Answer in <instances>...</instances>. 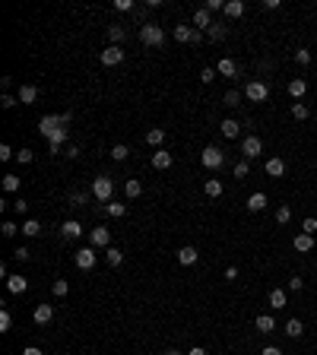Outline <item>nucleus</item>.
Wrapping results in <instances>:
<instances>
[{"instance_id": "774afa93", "label": "nucleus", "mask_w": 317, "mask_h": 355, "mask_svg": "<svg viewBox=\"0 0 317 355\" xmlns=\"http://www.w3.org/2000/svg\"><path fill=\"white\" fill-rule=\"evenodd\" d=\"M314 121H317V114H314Z\"/></svg>"}, {"instance_id": "cd10ccee", "label": "nucleus", "mask_w": 317, "mask_h": 355, "mask_svg": "<svg viewBox=\"0 0 317 355\" xmlns=\"http://www.w3.org/2000/svg\"><path fill=\"white\" fill-rule=\"evenodd\" d=\"M206 35H209V41H222L229 35V26H222V22H213V26L206 29Z\"/></svg>"}, {"instance_id": "72a5a7b5", "label": "nucleus", "mask_w": 317, "mask_h": 355, "mask_svg": "<svg viewBox=\"0 0 317 355\" xmlns=\"http://www.w3.org/2000/svg\"><path fill=\"white\" fill-rule=\"evenodd\" d=\"M38 232H41V222H38V219H26V222H22V235H29V238H35Z\"/></svg>"}, {"instance_id": "a211bd4d", "label": "nucleus", "mask_w": 317, "mask_h": 355, "mask_svg": "<svg viewBox=\"0 0 317 355\" xmlns=\"http://www.w3.org/2000/svg\"><path fill=\"white\" fill-rule=\"evenodd\" d=\"M152 165H156L159 171L171 168V152H168V149H156V152H152Z\"/></svg>"}, {"instance_id": "6ab92c4d", "label": "nucleus", "mask_w": 317, "mask_h": 355, "mask_svg": "<svg viewBox=\"0 0 317 355\" xmlns=\"http://www.w3.org/2000/svg\"><path fill=\"white\" fill-rule=\"evenodd\" d=\"M263 168H266V174H269V178H283V174H286V162L273 156V159H266Z\"/></svg>"}, {"instance_id": "69168bd1", "label": "nucleus", "mask_w": 317, "mask_h": 355, "mask_svg": "<svg viewBox=\"0 0 317 355\" xmlns=\"http://www.w3.org/2000/svg\"><path fill=\"white\" fill-rule=\"evenodd\" d=\"M184 355H206V349H200V346H194L191 352H184Z\"/></svg>"}, {"instance_id": "ddd939ff", "label": "nucleus", "mask_w": 317, "mask_h": 355, "mask_svg": "<svg viewBox=\"0 0 317 355\" xmlns=\"http://www.w3.org/2000/svg\"><path fill=\"white\" fill-rule=\"evenodd\" d=\"M61 235H64V238H67V241H76V238H79V235H83V226H79V222H76V219H67V222H64V226H61Z\"/></svg>"}, {"instance_id": "7ed1b4c3", "label": "nucleus", "mask_w": 317, "mask_h": 355, "mask_svg": "<svg viewBox=\"0 0 317 355\" xmlns=\"http://www.w3.org/2000/svg\"><path fill=\"white\" fill-rule=\"evenodd\" d=\"M244 99H248V102H266V99H269L266 82H263V79H251L248 86H244Z\"/></svg>"}, {"instance_id": "680f3d73", "label": "nucleus", "mask_w": 317, "mask_h": 355, "mask_svg": "<svg viewBox=\"0 0 317 355\" xmlns=\"http://www.w3.org/2000/svg\"><path fill=\"white\" fill-rule=\"evenodd\" d=\"M13 206H16V212H26V209H29V203H26V200H16Z\"/></svg>"}, {"instance_id": "2f4dec72", "label": "nucleus", "mask_w": 317, "mask_h": 355, "mask_svg": "<svg viewBox=\"0 0 317 355\" xmlns=\"http://www.w3.org/2000/svg\"><path fill=\"white\" fill-rule=\"evenodd\" d=\"M105 260H108L111 267H121V263H124V254H121V247H108V251H105Z\"/></svg>"}, {"instance_id": "9d476101", "label": "nucleus", "mask_w": 317, "mask_h": 355, "mask_svg": "<svg viewBox=\"0 0 317 355\" xmlns=\"http://www.w3.org/2000/svg\"><path fill=\"white\" fill-rule=\"evenodd\" d=\"M57 127H61V114H44L41 121H38V134L48 137V134H54Z\"/></svg>"}, {"instance_id": "4be33fe9", "label": "nucleus", "mask_w": 317, "mask_h": 355, "mask_svg": "<svg viewBox=\"0 0 317 355\" xmlns=\"http://www.w3.org/2000/svg\"><path fill=\"white\" fill-rule=\"evenodd\" d=\"M194 26H197V29H209V26H213V19H209V10H206V7H197Z\"/></svg>"}, {"instance_id": "dca6fc26", "label": "nucleus", "mask_w": 317, "mask_h": 355, "mask_svg": "<svg viewBox=\"0 0 317 355\" xmlns=\"http://www.w3.org/2000/svg\"><path fill=\"white\" fill-rule=\"evenodd\" d=\"M7 289L13 292V295H22V292L29 289V279H26V276H19V273H16V276H7Z\"/></svg>"}, {"instance_id": "c9c22d12", "label": "nucleus", "mask_w": 317, "mask_h": 355, "mask_svg": "<svg viewBox=\"0 0 317 355\" xmlns=\"http://www.w3.org/2000/svg\"><path fill=\"white\" fill-rule=\"evenodd\" d=\"M105 212H108L111 219H121L124 212H127V206H124V203H108V206H105Z\"/></svg>"}, {"instance_id": "de8ad7c7", "label": "nucleus", "mask_w": 317, "mask_h": 355, "mask_svg": "<svg viewBox=\"0 0 317 355\" xmlns=\"http://www.w3.org/2000/svg\"><path fill=\"white\" fill-rule=\"evenodd\" d=\"M301 232H304V235H314V232H317V219H314V216H308V219L301 222Z\"/></svg>"}, {"instance_id": "8fccbe9b", "label": "nucleus", "mask_w": 317, "mask_h": 355, "mask_svg": "<svg viewBox=\"0 0 317 355\" xmlns=\"http://www.w3.org/2000/svg\"><path fill=\"white\" fill-rule=\"evenodd\" d=\"M114 10H124V13H130V10H137V7H133V0H114Z\"/></svg>"}, {"instance_id": "20e7f679", "label": "nucleus", "mask_w": 317, "mask_h": 355, "mask_svg": "<svg viewBox=\"0 0 317 355\" xmlns=\"http://www.w3.org/2000/svg\"><path fill=\"white\" fill-rule=\"evenodd\" d=\"M111 194H114L111 178L108 174H99L96 181H92V197H96V200H111Z\"/></svg>"}, {"instance_id": "37998d69", "label": "nucleus", "mask_w": 317, "mask_h": 355, "mask_svg": "<svg viewBox=\"0 0 317 355\" xmlns=\"http://www.w3.org/2000/svg\"><path fill=\"white\" fill-rule=\"evenodd\" d=\"M70 206H76V209L86 206V194L83 191H73V194H70Z\"/></svg>"}, {"instance_id": "a18cd8bd", "label": "nucleus", "mask_w": 317, "mask_h": 355, "mask_svg": "<svg viewBox=\"0 0 317 355\" xmlns=\"http://www.w3.org/2000/svg\"><path fill=\"white\" fill-rule=\"evenodd\" d=\"M0 232H4V235H7V238H13V235H16V232H22V229L16 226V222H10V219H7V222H4V226H0Z\"/></svg>"}, {"instance_id": "052dcab7", "label": "nucleus", "mask_w": 317, "mask_h": 355, "mask_svg": "<svg viewBox=\"0 0 317 355\" xmlns=\"http://www.w3.org/2000/svg\"><path fill=\"white\" fill-rule=\"evenodd\" d=\"M260 355H283V349H279V346H266Z\"/></svg>"}, {"instance_id": "ea45409f", "label": "nucleus", "mask_w": 317, "mask_h": 355, "mask_svg": "<svg viewBox=\"0 0 317 355\" xmlns=\"http://www.w3.org/2000/svg\"><path fill=\"white\" fill-rule=\"evenodd\" d=\"M124 191H127V197H130V200H137L140 194H143V184H140V181H127Z\"/></svg>"}, {"instance_id": "58836bf2", "label": "nucleus", "mask_w": 317, "mask_h": 355, "mask_svg": "<svg viewBox=\"0 0 317 355\" xmlns=\"http://www.w3.org/2000/svg\"><path fill=\"white\" fill-rule=\"evenodd\" d=\"M127 156H130V149H127V146H124V143H117V146H114V149H111V159H114V162H124V159H127Z\"/></svg>"}, {"instance_id": "1a4fd4ad", "label": "nucleus", "mask_w": 317, "mask_h": 355, "mask_svg": "<svg viewBox=\"0 0 317 355\" xmlns=\"http://www.w3.org/2000/svg\"><path fill=\"white\" fill-rule=\"evenodd\" d=\"M99 57H102V64H105V67H114V64H121V61H124V51H121V45H111V48H105Z\"/></svg>"}, {"instance_id": "393cba45", "label": "nucleus", "mask_w": 317, "mask_h": 355, "mask_svg": "<svg viewBox=\"0 0 317 355\" xmlns=\"http://www.w3.org/2000/svg\"><path fill=\"white\" fill-rule=\"evenodd\" d=\"M222 13H225L229 19H238L244 13V4H241V0H225V10H222Z\"/></svg>"}, {"instance_id": "b1692460", "label": "nucleus", "mask_w": 317, "mask_h": 355, "mask_svg": "<svg viewBox=\"0 0 317 355\" xmlns=\"http://www.w3.org/2000/svg\"><path fill=\"white\" fill-rule=\"evenodd\" d=\"M304 92H308V82H304L301 76L289 82V96H292V99H304Z\"/></svg>"}, {"instance_id": "864d4df0", "label": "nucleus", "mask_w": 317, "mask_h": 355, "mask_svg": "<svg viewBox=\"0 0 317 355\" xmlns=\"http://www.w3.org/2000/svg\"><path fill=\"white\" fill-rule=\"evenodd\" d=\"M301 286H304L301 276H292V279H289V292H301Z\"/></svg>"}, {"instance_id": "f03ea898", "label": "nucleus", "mask_w": 317, "mask_h": 355, "mask_svg": "<svg viewBox=\"0 0 317 355\" xmlns=\"http://www.w3.org/2000/svg\"><path fill=\"white\" fill-rule=\"evenodd\" d=\"M174 41H181V45H200L203 41V32L200 29H194V26H184V22H181V26H174Z\"/></svg>"}, {"instance_id": "c03bdc74", "label": "nucleus", "mask_w": 317, "mask_h": 355, "mask_svg": "<svg viewBox=\"0 0 317 355\" xmlns=\"http://www.w3.org/2000/svg\"><path fill=\"white\" fill-rule=\"evenodd\" d=\"M289 219H292V209H289V206H279V209H276V222H279V226H286Z\"/></svg>"}, {"instance_id": "f704fd0d", "label": "nucleus", "mask_w": 317, "mask_h": 355, "mask_svg": "<svg viewBox=\"0 0 317 355\" xmlns=\"http://www.w3.org/2000/svg\"><path fill=\"white\" fill-rule=\"evenodd\" d=\"M203 191H206V197H222V181H216V178H209Z\"/></svg>"}, {"instance_id": "6e6d98bb", "label": "nucleus", "mask_w": 317, "mask_h": 355, "mask_svg": "<svg viewBox=\"0 0 317 355\" xmlns=\"http://www.w3.org/2000/svg\"><path fill=\"white\" fill-rule=\"evenodd\" d=\"M206 10L216 13V10H225V4H222V0H206Z\"/></svg>"}, {"instance_id": "09e8293b", "label": "nucleus", "mask_w": 317, "mask_h": 355, "mask_svg": "<svg viewBox=\"0 0 317 355\" xmlns=\"http://www.w3.org/2000/svg\"><path fill=\"white\" fill-rule=\"evenodd\" d=\"M16 159H19L22 165H29V162L35 159V152H32V149H19V152H16Z\"/></svg>"}, {"instance_id": "13d9d810", "label": "nucleus", "mask_w": 317, "mask_h": 355, "mask_svg": "<svg viewBox=\"0 0 317 355\" xmlns=\"http://www.w3.org/2000/svg\"><path fill=\"white\" fill-rule=\"evenodd\" d=\"M13 156H16V152H13V149H10L7 143H4V146H0V159H4V162H7V159H13Z\"/></svg>"}, {"instance_id": "aec40b11", "label": "nucleus", "mask_w": 317, "mask_h": 355, "mask_svg": "<svg viewBox=\"0 0 317 355\" xmlns=\"http://www.w3.org/2000/svg\"><path fill=\"white\" fill-rule=\"evenodd\" d=\"M292 247H295V251H301V254L311 251V247H314V235H304V232L295 235V238H292Z\"/></svg>"}, {"instance_id": "338daca9", "label": "nucleus", "mask_w": 317, "mask_h": 355, "mask_svg": "<svg viewBox=\"0 0 317 355\" xmlns=\"http://www.w3.org/2000/svg\"><path fill=\"white\" fill-rule=\"evenodd\" d=\"M165 355H184V352H178V349H168V352H165Z\"/></svg>"}, {"instance_id": "473e14b6", "label": "nucleus", "mask_w": 317, "mask_h": 355, "mask_svg": "<svg viewBox=\"0 0 317 355\" xmlns=\"http://www.w3.org/2000/svg\"><path fill=\"white\" fill-rule=\"evenodd\" d=\"M108 38H111V45H121L127 38V29L124 26H108Z\"/></svg>"}, {"instance_id": "423d86ee", "label": "nucleus", "mask_w": 317, "mask_h": 355, "mask_svg": "<svg viewBox=\"0 0 317 355\" xmlns=\"http://www.w3.org/2000/svg\"><path fill=\"white\" fill-rule=\"evenodd\" d=\"M241 152H244V159H257V156L263 152L260 137H244V140H241Z\"/></svg>"}, {"instance_id": "a19ab883", "label": "nucleus", "mask_w": 317, "mask_h": 355, "mask_svg": "<svg viewBox=\"0 0 317 355\" xmlns=\"http://www.w3.org/2000/svg\"><path fill=\"white\" fill-rule=\"evenodd\" d=\"M51 292L57 295V298H64V295L70 292V282H67V279H57V282H54V286H51Z\"/></svg>"}, {"instance_id": "e433bc0d", "label": "nucleus", "mask_w": 317, "mask_h": 355, "mask_svg": "<svg viewBox=\"0 0 317 355\" xmlns=\"http://www.w3.org/2000/svg\"><path fill=\"white\" fill-rule=\"evenodd\" d=\"M4 191H7V194H16V191H19V178H16V174H7V178H4Z\"/></svg>"}, {"instance_id": "5fc2aeb1", "label": "nucleus", "mask_w": 317, "mask_h": 355, "mask_svg": "<svg viewBox=\"0 0 317 355\" xmlns=\"http://www.w3.org/2000/svg\"><path fill=\"white\" fill-rule=\"evenodd\" d=\"M235 178H248V159H244V162H238V165H235Z\"/></svg>"}, {"instance_id": "c756f323", "label": "nucleus", "mask_w": 317, "mask_h": 355, "mask_svg": "<svg viewBox=\"0 0 317 355\" xmlns=\"http://www.w3.org/2000/svg\"><path fill=\"white\" fill-rule=\"evenodd\" d=\"M269 304H273V311L286 307V292L283 289H269Z\"/></svg>"}, {"instance_id": "bf43d9fd", "label": "nucleus", "mask_w": 317, "mask_h": 355, "mask_svg": "<svg viewBox=\"0 0 317 355\" xmlns=\"http://www.w3.org/2000/svg\"><path fill=\"white\" fill-rule=\"evenodd\" d=\"M64 156H67V159H76V156H79V146H73V143H70V146L64 149Z\"/></svg>"}, {"instance_id": "bb28decb", "label": "nucleus", "mask_w": 317, "mask_h": 355, "mask_svg": "<svg viewBox=\"0 0 317 355\" xmlns=\"http://www.w3.org/2000/svg\"><path fill=\"white\" fill-rule=\"evenodd\" d=\"M238 134H241V124H238V121H232V117H225V121H222V137L235 140Z\"/></svg>"}, {"instance_id": "3c124183", "label": "nucleus", "mask_w": 317, "mask_h": 355, "mask_svg": "<svg viewBox=\"0 0 317 355\" xmlns=\"http://www.w3.org/2000/svg\"><path fill=\"white\" fill-rule=\"evenodd\" d=\"M16 102H19V96H10V92H4V99H0V105H4V108H13Z\"/></svg>"}, {"instance_id": "e2e57ef3", "label": "nucleus", "mask_w": 317, "mask_h": 355, "mask_svg": "<svg viewBox=\"0 0 317 355\" xmlns=\"http://www.w3.org/2000/svg\"><path fill=\"white\" fill-rule=\"evenodd\" d=\"M225 279H229V282H232V279H238V270L229 267V270H225Z\"/></svg>"}, {"instance_id": "603ef678", "label": "nucleus", "mask_w": 317, "mask_h": 355, "mask_svg": "<svg viewBox=\"0 0 317 355\" xmlns=\"http://www.w3.org/2000/svg\"><path fill=\"white\" fill-rule=\"evenodd\" d=\"M216 76H219V73H216V70H213V67H206V70H200V79H203V82H213Z\"/></svg>"}, {"instance_id": "f3484780", "label": "nucleus", "mask_w": 317, "mask_h": 355, "mask_svg": "<svg viewBox=\"0 0 317 355\" xmlns=\"http://www.w3.org/2000/svg\"><path fill=\"white\" fill-rule=\"evenodd\" d=\"M254 327H257V333H273V330H276V317L273 314H260L254 321Z\"/></svg>"}, {"instance_id": "4c0bfd02", "label": "nucleus", "mask_w": 317, "mask_h": 355, "mask_svg": "<svg viewBox=\"0 0 317 355\" xmlns=\"http://www.w3.org/2000/svg\"><path fill=\"white\" fill-rule=\"evenodd\" d=\"M222 105H229V108H238V105H241V92H225V99H222Z\"/></svg>"}, {"instance_id": "0eeeda50", "label": "nucleus", "mask_w": 317, "mask_h": 355, "mask_svg": "<svg viewBox=\"0 0 317 355\" xmlns=\"http://www.w3.org/2000/svg\"><path fill=\"white\" fill-rule=\"evenodd\" d=\"M89 244L92 247H108L111 244V232L105 229V226H96V229L89 232Z\"/></svg>"}, {"instance_id": "49530a36", "label": "nucleus", "mask_w": 317, "mask_h": 355, "mask_svg": "<svg viewBox=\"0 0 317 355\" xmlns=\"http://www.w3.org/2000/svg\"><path fill=\"white\" fill-rule=\"evenodd\" d=\"M295 61H298L301 67H308V64H311V51H308V48H298V51H295Z\"/></svg>"}, {"instance_id": "2eb2a0df", "label": "nucleus", "mask_w": 317, "mask_h": 355, "mask_svg": "<svg viewBox=\"0 0 317 355\" xmlns=\"http://www.w3.org/2000/svg\"><path fill=\"white\" fill-rule=\"evenodd\" d=\"M197 257H200V254H197V247H194V244H184L181 251H178V263L194 267V263H197Z\"/></svg>"}, {"instance_id": "6e6552de", "label": "nucleus", "mask_w": 317, "mask_h": 355, "mask_svg": "<svg viewBox=\"0 0 317 355\" xmlns=\"http://www.w3.org/2000/svg\"><path fill=\"white\" fill-rule=\"evenodd\" d=\"M76 267L79 270H92V267H96V247H79V251H76Z\"/></svg>"}, {"instance_id": "4d7b16f0", "label": "nucleus", "mask_w": 317, "mask_h": 355, "mask_svg": "<svg viewBox=\"0 0 317 355\" xmlns=\"http://www.w3.org/2000/svg\"><path fill=\"white\" fill-rule=\"evenodd\" d=\"M13 257L19 260V263H22V260H29V247H16V251H13Z\"/></svg>"}, {"instance_id": "7c9ffc66", "label": "nucleus", "mask_w": 317, "mask_h": 355, "mask_svg": "<svg viewBox=\"0 0 317 355\" xmlns=\"http://www.w3.org/2000/svg\"><path fill=\"white\" fill-rule=\"evenodd\" d=\"M292 117L301 124V121H308V105L304 102H292Z\"/></svg>"}, {"instance_id": "a878e982", "label": "nucleus", "mask_w": 317, "mask_h": 355, "mask_svg": "<svg viewBox=\"0 0 317 355\" xmlns=\"http://www.w3.org/2000/svg\"><path fill=\"white\" fill-rule=\"evenodd\" d=\"M248 209H251V212H260V209H266V194H260V191H257V194H251V197H248Z\"/></svg>"}, {"instance_id": "79ce46f5", "label": "nucleus", "mask_w": 317, "mask_h": 355, "mask_svg": "<svg viewBox=\"0 0 317 355\" xmlns=\"http://www.w3.org/2000/svg\"><path fill=\"white\" fill-rule=\"evenodd\" d=\"M13 330V317H10V311H0V333H10Z\"/></svg>"}, {"instance_id": "f8f14e48", "label": "nucleus", "mask_w": 317, "mask_h": 355, "mask_svg": "<svg viewBox=\"0 0 317 355\" xmlns=\"http://www.w3.org/2000/svg\"><path fill=\"white\" fill-rule=\"evenodd\" d=\"M32 321L38 324V327L51 324V321H54V307H51V304H38V307H35V314H32Z\"/></svg>"}, {"instance_id": "5701e85b", "label": "nucleus", "mask_w": 317, "mask_h": 355, "mask_svg": "<svg viewBox=\"0 0 317 355\" xmlns=\"http://www.w3.org/2000/svg\"><path fill=\"white\" fill-rule=\"evenodd\" d=\"M283 333H286V336H289V339H298V336H301V333H304V324H301V321H298V317H292V321H289V324H286V330H283Z\"/></svg>"}, {"instance_id": "4468645a", "label": "nucleus", "mask_w": 317, "mask_h": 355, "mask_svg": "<svg viewBox=\"0 0 317 355\" xmlns=\"http://www.w3.org/2000/svg\"><path fill=\"white\" fill-rule=\"evenodd\" d=\"M67 137H70V130L67 127H57L54 134H48V143H51V152H61V146L67 143Z\"/></svg>"}, {"instance_id": "f257e3e1", "label": "nucleus", "mask_w": 317, "mask_h": 355, "mask_svg": "<svg viewBox=\"0 0 317 355\" xmlns=\"http://www.w3.org/2000/svg\"><path fill=\"white\" fill-rule=\"evenodd\" d=\"M140 41L149 45V48H162L165 45V29L156 26V22H143L140 26Z\"/></svg>"}, {"instance_id": "39448f33", "label": "nucleus", "mask_w": 317, "mask_h": 355, "mask_svg": "<svg viewBox=\"0 0 317 355\" xmlns=\"http://www.w3.org/2000/svg\"><path fill=\"white\" fill-rule=\"evenodd\" d=\"M200 159H203L206 168H213V171H216V168H222V165H225V152H222L219 146H206Z\"/></svg>"}, {"instance_id": "9b49d317", "label": "nucleus", "mask_w": 317, "mask_h": 355, "mask_svg": "<svg viewBox=\"0 0 317 355\" xmlns=\"http://www.w3.org/2000/svg\"><path fill=\"white\" fill-rule=\"evenodd\" d=\"M216 73L225 76V79H235V76H238V64H235L232 57H222V61L216 64Z\"/></svg>"}, {"instance_id": "412c9836", "label": "nucleus", "mask_w": 317, "mask_h": 355, "mask_svg": "<svg viewBox=\"0 0 317 355\" xmlns=\"http://www.w3.org/2000/svg\"><path fill=\"white\" fill-rule=\"evenodd\" d=\"M35 99H38V86H32V82L19 86V102H22V105H32Z\"/></svg>"}, {"instance_id": "c85d7f7f", "label": "nucleus", "mask_w": 317, "mask_h": 355, "mask_svg": "<svg viewBox=\"0 0 317 355\" xmlns=\"http://www.w3.org/2000/svg\"><path fill=\"white\" fill-rule=\"evenodd\" d=\"M162 140H165V130H162V127L146 130V143H149V146H162Z\"/></svg>"}, {"instance_id": "0e129e2a", "label": "nucleus", "mask_w": 317, "mask_h": 355, "mask_svg": "<svg viewBox=\"0 0 317 355\" xmlns=\"http://www.w3.org/2000/svg\"><path fill=\"white\" fill-rule=\"evenodd\" d=\"M22 355H44V352H41L38 346H29V349H26V352H22Z\"/></svg>"}]
</instances>
